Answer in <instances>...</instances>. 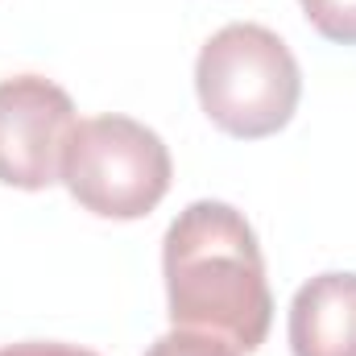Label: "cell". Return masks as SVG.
<instances>
[{
	"label": "cell",
	"mask_w": 356,
	"mask_h": 356,
	"mask_svg": "<svg viewBox=\"0 0 356 356\" xmlns=\"http://www.w3.org/2000/svg\"><path fill=\"white\" fill-rule=\"evenodd\" d=\"M166 302L175 327L257 353L273 323V294L253 224L220 199L182 207L162 241Z\"/></svg>",
	"instance_id": "obj_1"
},
{
	"label": "cell",
	"mask_w": 356,
	"mask_h": 356,
	"mask_svg": "<svg viewBox=\"0 0 356 356\" xmlns=\"http://www.w3.org/2000/svg\"><path fill=\"white\" fill-rule=\"evenodd\" d=\"M195 91L216 129L241 141H261L290 124L302 75L290 46L253 21L211 33L195 63Z\"/></svg>",
	"instance_id": "obj_2"
},
{
	"label": "cell",
	"mask_w": 356,
	"mask_h": 356,
	"mask_svg": "<svg viewBox=\"0 0 356 356\" xmlns=\"http://www.w3.org/2000/svg\"><path fill=\"white\" fill-rule=\"evenodd\" d=\"M166 141L133 116H91L75 124L63 182L79 207L104 220H141L170 191Z\"/></svg>",
	"instance_id": "obj_3"
},
{
	"label": "cell",
	"mask_w": 356,
	"mask_h": 356,
	"mask_svg": "<svg viewBox=\"0 0 356 356\" xmlns=\"http://www.w3.org/2000/svg\"><path fill=\"white\" fill-rule=\"evenodd\" d=\"M75 124V104L58 83L42 75L0 79V182L17 191L63 182Z\"/></svg>",
	"instance_id": "obj_4"
},
{
	"label": "cell",
	"mask_w": 356,
	"mask_h": 356,
	"mask_svg": "<svg viewBox=\"0 0 356 356\" xmlns=\"http://www.w3.org/2000/svg\"><path fill=\"white\" fill-rule=\"evenodd\" d=\"M294 356H356V273H319L290 302Z\"/></svg>",
	"instance_id": "obj_5"
},
{
	"label": "cell",
	"mask_w": 356,
	"mask_h": 356,
	"mask_svg": "<svg viewBox=\"0 0 356 356\" xmlns=\"http://www.w3.org/2000/svg\"><path fill=\"white\" fill-rule=\"evenodd\" d=\"M319 38L356 46V0H298Z\"/></svg>",
	"instance_id": "obj_6"
},
{
	"label": "cell",
	"mask_w": 356,
	"mask_h": 356,
	"mask_svg": "<svg viewBox=\"0 0 356 356\" xmlns=\"http://www.w3.org/2000/svg\"><path fill=\"white\" fill-rule=\"evenodd\" d=\"M145 356H241V353H236L228 340H220V336L191 332V327H175V332H166L162 340H154Z\"/></svg>",
	"instance_id": "obj_7"
},
{
	"label": "cell",
	"mask_w": 356,
	"mask_h": 356,
	"mask_svg": "<svg viewBox=\"0 0 356 356\" xmlns=\"http://www.w3.org/2000/svg\"><path fill=\"white\" fill-rule=\"evenodd\" d=\"M0 356H95L75 344H58V340H25V344H4Z\"/></svg>",
	"instance_id": "obj_8"
}]
</instances>
